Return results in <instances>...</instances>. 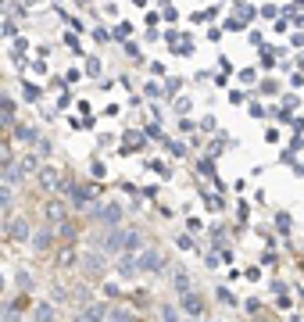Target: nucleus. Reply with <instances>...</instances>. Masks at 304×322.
<instances>
[{
	"mask_svg": "<svg viewBox=\"0 0 304 322\" xmlns=\"http://www.w3.org/2000/svg\"><path fill=\"white\" fill-rule=\"evenodd\" d=\"M57 265H61V269H72V251H61V254H57Z\"/></svg>",
	"mask_w": 304,
	"mask_h": 322,
	"instance_id": "nucleus-2",
	"label": "nucleus"
},
{
	"mask_svg": "<svg viewBox=\"0 0 304 322\" xmlns=\"http://www.w3.org/2000/svg\"><path fill=\"white\" fill-rule=\"evenodd\" d=\"M182 304H186V312H201V301H197V297H193V294H190V297H186V301H182Z\"/></svg>",
	"mask_w": 304,
	"mask_h": 322,
	"instance_id": "nucleus-3",
	"label": "nucleus"
},
{
	"mask_svg": "<svg viewBox=\"0 0 304 322\" xmlns=\"http://www.w3.org/2000/svg\"><path fill=\"white\" fill-rule=\"evenodd\" d=\"M104 319H108V308H104V304H89V308H83L75 315V322H104Z\"/></svg>",
	"mask_w": 304,
	"mask_h": 322,
	"instance_id": "nucleus-1",
	"label": "nucleus"
}]
</instances>
